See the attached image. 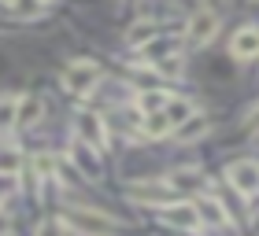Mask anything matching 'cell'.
Returning a JSON list of instances; mask_svg holds the SVG:
<instances>
[{
    "mask_svg": "<svg viewBox=\"0 0 259 236\" xmlns=\"http://www.w3.org/2000/svg\"><path fill=\"white\" fill-rule=\"evenodd\" d=\"M67 225L78 236H111L119 229L111 218H104V214H97V210H89V207H70L67 210Z\"/></svg>",
    "mask_w": 259,
    "mask_h": 236,
    "instance_id": "cell-1",
    "label": "cell"
},
{
    "mask_svg": "<svg viewBox=\"0 0 259 236\" xmlns=\"http://www.w3.org/2000/svg\"><path fill=\"white\" fill-rule=\"evenodd\" d=\"M104 78V70H100V63H93V59H74L67 70H63V85H67V92H89V89H97V81Z\"/></svg>",
    "mask_w": 259,
    "mask_h": 236,
    "instance_id": "cell-2",
    "label": "cell"
},
{
    "mask_svg": "<svg viewBox=\"0 0 259 236\" xmlns=\"http://www.w3.org/2000/svg\"><path fill=\"white\" fill-rule=\"evenodd\" d=\"M74 129H78V137L85 140V148H93V151H100L104 144H108V129H104V118H97L93 111L74 114Z\"/></svg>",
    "mask_w": 259,
    "mask_h": 236,
    "instance_id": "cell-3",
    "label": "cell"
},
{
    "mask_svg": "<svg viewBox=\"0 0 259 236\" xmlns=\"http://www.w3.org/2000/svg\"><path fill=\"white\" fill-rule=\"evenodd\" d=\"M130 196L137 203H170L178 196V188L170 181H137V185H130Z\"/></svg>",
    "mask_w": 259,
    "mask_h": 236,
    "instance_id": "cell-4",
    "label": "cell"
},
{
    "mask_svg": "<svg viewBox=\"0 0 259 236\" xmlns=\"http://www.w3.org/2000/svg\"><path fill=\"white\" fill-rule=\"evenodd\" d=\"M226 177H230V185L237 188L241 196H255L259 192V162H233V166L226 170Z\"/></svg>",
    "mask_w": 259,
    "mask_h": 236,
    "instance_id": "cell-5",
    "label": "cell"
},
{
    "mask_svg": "<svg viewBox=\"0 0 259 236\" xmlns=\"http://www.w3.org/2000/svg\"><path fill=\"white\" fill-rule=\"evenodd\" d=\"M215 30H219V15H215V11H196V15L189 19L185 41H189L193 48H200V44H207L211 37H215Z\"/></svg>",
    "mask_w": 259,
    "mask_h": 236,
    "instance_id": "cell-6",
    "label": "cell"
},
{
    "mask_svg": "<svg viewBox=\"0 0 259 236\" xmlns=\"http://www.w3.org/2000/svg\"><path fill=\"white\" fill-rule=\"evenodd\" d=\"M233 59H259V26H241L230 41Z\"/></svg>",
    "mask_w": 259,
    "mask_h": 236,
    "instance_id": "cell-7",
    "label": "cell"
},
{
    "mask_svg": "<svg viewBox=\"0 0 259 236\" xmlns=\"http://www.w3.org/2000/svg\"><path fill=\"white\" fill-rule=\"evenodd\" d=\"M159 221H163V225H174V229H196L200 225V214H196V207L178 203V207H163L159 210Z\"/></svg>",
    "mask_w": 259,
    "mask_h": 236,
    "instance_id": "cell-8",
    "label": "cell"
},
{
    "mask_svg": "<svg viewBox=\"0 0 259 236\" xmlns=\"http://www.w3.org/2000/svg\"><path fill=\"white\" fill-rule=\"evenodd\" d=\"M193 207H196L200 221H207V225H226V207H222L219 199H211V196H200Z\"/></svg>",
    "mask_w": 259,
    "mask_h": 236,
    "instance_id": "cell-9",
    "label": "cell"
},
{
    "mask_svg": "<svg viewBox=\"0 0 259 236\" xmlns=\"http://www.w3.org/2000/svg\"><path fill=\"white\" fill-rule=\"evenodd\" d=\"M174 96L170 92H163V89H148V92H141L137 96V107L145 111V114H156V111H167V103H170Z\"/></svg>",
    "mask_w": 259,
    "mask_h": 236,
    "instance_id": "cell-10",
    "label": "cell"
},
{
    "mask_svg": "<svg viewBox=\"0 0 259 236\" xmlns=\"http://www.w3.org/2000/svg\"><path fill=\"white\" fill-rule=\"evenodd\" d=\"M145 133L148 137H167V133H174V122L167 118V111H156V114H145Z\"/></svg>",
    "mask_w": 259,
    "mask_h": 236,
    "instance_id": "cell-11",
    "label": "cell"
},
{
    "mask_svg": "<svg viewBox=\"0 0 259 236\" xmlns=\"http://www.w3.org/2000/svg\"><path fill=\"white\" fill-rule=\"evenodd\" d=\"M41 111H45V103L37 96H22L19 100V126H33L41 118Z\"/></svg>",
    "mask_w": 259,
    "mask_h": 236,
    "instance_id": "cell-12",
    "label": "cell"
},
{
    "mask_svg": "<svg viewBox=\"0 0 259 236\" xmlns=\"http://www.w3.org/2000/svg\"><path fill=\"white\" fill-rule=\"evenodd\" d=\"M19 122V100L15 96H0V133H8Z\"/></svg>",
    "mask_w": 259,
    "mask_h": 236,
    "instance_id": "cell-13",
    "label": "cell"
},
{
    "mask_svg": "<svg viewBox=\"0 0 259 236\" xmlns=\"http://www.w3.org/2000/svg\"><path fill=\"white\" fill-rule=\"evenodd\" d=\"M207 129H211L207 118H204V114H193L185 126H178V137H182V140H196V137H204Z\"/></svg>",
    "mask_w": 259,
    "mask_h": 236,
    "instance_id": "cell-14",
    "label": "cell"
},
{
    "mask_svg": "<svg viewBox=\"0 0 259 236\" xmlns=\"http://www.w3.org/2000/svg\"><path fill=\"white\" fill-rule=\"evenodd\" d=\"M11 11L19 19H41L45 15V0H11Z\"/></svg>",
    "mask_w": 259,
    "mask_h": 236,
    "instance_id": "cell-15",
    "label": "cell"
},
{
    "mask_svg": "<svg viewBox=\"0 0 259 236\" xmlns=\"http://www.w3.org/2000/svg\"><path fill=\"white\" fill-rule=\"evenodd\" d=\"M156 33H159V26H156V22H141V26H134V30H130V41H134L137 48H145V44H148V37H156Z\"/></svg>",
    "mask_w": 259,
    "mask_h": 236,
    "instance_id": "cell-16",
    "label": "cell"
},
{
    "mask_svg": "<svg viewBox=\"0 0 259 236\" xmlns=\"http://www.w3.org/2000/svg\"><path fill=\"white\" fill-rule=\"evenodd\" d=\"M15 170H19V151L4 148V151H0V173H15Z\"/></svg>",
    "mask_w": 259,
    "mask_h": 236,
    "instance_id": "cell-17",
    "label": "cell"
},
{
    "mask_svg": "<svg viewBox=\"0 0 259 236\" xmlns=\"http://www.w3.org/2000/svg\"><path fill=\"white\" fill-rule=\"evenodd\" d=\"M15 188H19V181H15V173H0V203H4V199H11V196H15Z\"/></svg>",
    "mask_w": 259,
    "mask_h": 236,
    "instance_id": "cell-18",
    "label": "cell"
},
{
    "mask_svg": "<svg viewBox=\"0 0 259 236\" xmlns=\"http://www.w3.org/2000/svg\"><path fill=\"white\" fill-rule=\"evenodd\" d=\"M37 236H63V232H60V225H56V221H45V225L37 229Z\"/></svg>",
    "mask_w": 259,
    "mask_h": 236,
    "instance_id": "cell-19",
    "label": "cell"
},
{
    "mask_svg": "<svg viewBox=\"0 0 259 236\" xmlns=\"http://www.w3.org/2000/svg\"><path fill=\"white\" fill-rule=\"evenodd\" d=\"M0 236H8V218L0 214Z\"/></svg>",
    "mask_w": 259,
    "mask_h": 236,
    "instance_id": "cell-20",
    "label": "cell"
},
{
    "mask_svg": "<svg viewBox=\"0 0 259 236\" xmlns=\"http://www.w3.org/2000/svg\"><path fill=\"white\" fill-rule=\"evenodd\" d=\"M252 129H259V107L252 111Z\"/></svg>",
    "mask_w": 259,
    "mask_h": 236,
    "instance_id": "cell-21",
    "label": "cell"
}]
</instances>
